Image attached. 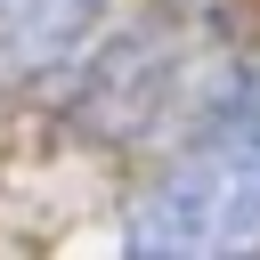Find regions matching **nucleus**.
Segmentation results:
<instances>
[{
  "instance_id": "nucleus-1",
  "label": "nucleus",
  "mask_w": 260,
  "mask_h": 260,
  "mask_svg": "<svg viewBox=\"0 0 260 260\" xmlns=\"http://www.w3.org/2000/svg\"><path fill=\"white\" fill-rule=\"evenodd\" d=\"M130 252H260V73L252 89L130 203L122 219Z\"/></svg>"
},
{
  "instance_id": "nucleus-2",
  "label": "nucleus",
  "mask_w": 260,
  "mask_h": 260,
  "mask_svg": "<svg viewBox=\"0 0 260 260\" xmlns=\"http://www.w3.org/2000/svg\"><path fill=\"white\" fill-rule=\"evenodd\" d=\"M98 24V0H0V89L57 73Z\"/></svg>"
}]
</instances>
